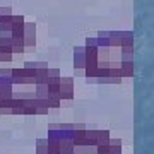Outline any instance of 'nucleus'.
<instances>
[{
	"label": "nucleus",
	"mask_w": 154,
	"mask_h": 154,
	"mask_svg": "<svg viewBox=\"0 0 154 154\" xmlns=\"http://www.w3.org/2000/svg\"><path fill=\"white\" fill-rule=\"evenodd\" d=\"M74 79L72 77H60V99L62 101H72L74 99Z\"/></svg>",
	"instance_id": "nucleus-1"
},
{
	"label": "nucleus",
	"mask_w": 154,
	"mask_h": 154,
	"mask_svg": "<svg viewBox=\"0 0 154 154\" xmlns=\"http://www.w3.org/2000/svg\"><path fill=\"white\" fill-rule=\"evenodd\" d=\"M24 46H26V51L36 46V24L34 22H24Z\"/></svg>",
	"instance_id": "nucleus-2"
},
{
	"label": "nucleus",
	"mask_w": 154,
	"mask_h": 154,
	"mask_svg": "<svg viewBox=\"0 0 154 154\" xmlns=\"http://www.w3.org/2000/svg\"><path fill=\"white\" fill-rule=\"evenodd\" d=\"M96 139H98V130H96V128H91V130H88V128H86V139H84L82 146L94 147V146H96Z\"/></svg>",
	"instance_id": "nucleus-3"
},
{
	"label": "nucleus",
	"mask_w": 154,
	"mask_h": 154,
	"mask_svg": "<svg viewBox=\"0 0 154 154\" xmlns=\"http://www.w3.org/2000/svg\"><path fill=\"white\" fill-rule=\"evenodd\" d=\"M120 69H122V77L123 79H132L134 77V60L132 62H122Z\"/></svg>",
	"instance_id": "nucleus-4"
},
{
	"label": "nucleus",
	"mask_w": 154,
	"mask_h": 154,
	"mask_svg": "<svg viewBox=\"0 0 154 154\" xmlns=\"http://www.w3.org/2000/svg\"><path fill=\"white\" fill-rule=\"evenodd\" d=\"M60 154H74L72 139H60Z\"/></svg>",
	"instance_id": "nucleus-5"
},
{
	"label": "nucleus",
	"mask_w": 154,
	"mask_h": 154,
	"mask_svg": "<svg viewBox=\"0 0 154 154\" xmlns=\"http://www.w3.org/2000/svg\"><path fill=\"white\" fill-rule=\"evenodd\" d=\"M34 96L36 98H48V84H34Z\"/></svg>",
	"instance_id": "nucleus-6"
},
{
	"label": "nucleus",
	"mask_w": 154,
	"mask_h": 154,
	"mask_svg": "<svg viewBox=\"0 0 154 154\" xmlns=\"http://www.w3.org/2000/svg\"><path fill=\"white\" fill-rule=\"evenodd\" d=\"M84 139H86V128L74 130V135H72V142H74V146H82Z\"/></svg>",
	"instance_id": "nucleus-7"
},
{
	"label": "nucleus",
	"mask_w": 154,
	"mask_h": 154,
	"mask_svg": "<svg viewBox=\"0 0 154 154\" xmlns=\"http://www.w3.org/2000/svg\"><path fill=\"white\" fill-rule=\"evenodd\" d=\"M48 69H36V75H34V84H45L46 79H48V74H46Z\"/></svg>",
	"instance_id": "nucleus-8"
},
{
	"label": "nucleus",
	"mask_w": 154,
	"mask_h": 154,
	"mask_svg": "<svg viewBox=\"0 0 154 154\" xmlns=\"http://www.w3.org/2000/svg\"><path fill=\"white\" fill-rule=\"evenodd\" d=\"M110 142V130H98V139H96V146H103V144Z\"/></svg>",
	"instance_id": "nucleus-9"
},
{
	"label": "nucleus",
	"mask_w": 154,
	"mask_h": 154,
	"mask_svg": "<svg viewBox=\"0 0 154 154\" xmlns=\"http://www.w3.org/2000/svg\"><path fill=\"white\" fill-rule=\"evenodd\" d=\"M96 154H110V144L96 146Z\"/></svg>",
	"instance_id": "nucleus-10"
},
{
	"label": "nucleus",
	"mask_w": 154,
	"mask_h": 154,
	"mask_svg": "<svg viewBox=\"0 0 154 154\" xmlns=\"http://www.w3.org/2000/svg\"><path fill=\"white\" fill-rule=\"evenodd\" d=\"M0 77H5V79H11V77H12V69H7V67H4V69H0Z\"/></svg>",
	"instance_id": "nucleus-11"
},
{
	"label": "nucleus",
	"mask_w": 154,
	"mask_h": 154,
	"mask_svg": "<svg viewBox=\"0 0 154 154\" xmlns=\"http://www.w3.org/2000/svg\"><path fill=\"white\" fill-rule=\"evenodd\" d=\"M22 115H36V108L34 106H24V111H22Z\"/></svg>",
	"instance_id": "nucleus-12"
},
{
	"label": "nucleus",
	"mask_w": 154,
	"mask_h": 154,
	"mask_svg": "<svg viewBox=\"0 0 154 154\" xmlns=\"http://www.w3.org/2000/svg\"><path fill=\"white\" fill-rule=\"evenodd\" d=\"M46 74H48V77H60V70L58 69H51V67H48Z\"/></svg>",
	"instance_id": "nucleus-13"
},
{
	"label": "nucleus",
	"mask_w": 154,
	"mask_h": 154,
	"mask_svg": "<svg viewBox=\"0 0 154 154\" xmlns=\"http://www.w3.org/2000/svg\"><path fill=\"white\" fill-rule=\"evenodd\" d=\"M48 110L50 108H46V106H36V115H46Z\"/></svg>",
	"instance_id": "nucleus-14"
},
{
	"label": "nucleus",
	"mask_w": 154,
	"mask_h": 154,
	"mask_svg": "<svg viewBox=\"0 0 154 154\" xmlns=\"http://www.w3.org/2000/svg\"><path fill=\"white\" fill-rule=\"evenodd\" d=\"M86 46H98L96 38H88V39H86Z\"/></svg>",
	"instance_id": "nucleus-15"
},
{
	"label": "nucleus",
	"mask_w": 154,
	"mask_h": 154,
	"mask_svg": "<svg viewBox=\"0 0 154 154\" xmlns=\"http://www.w3.org/2000/svg\"><path fill=\"white\" fill-rule=\"evenodd\" d=\"M22 111H24V106H16L12 108V115H22Z\"/></svg>",
	"instance_id": "nucleus-16"
},
{
	"label": "nucleus",
	"mask_w": 154,
	"mask_h": 154,
	"mask_svg": "<svg viewBox=\"0 0 154 154\" xmlns=\"http://www.w3.org/2000/svg\"><path fill=\"white\" fill-rule=\"evenodd\" d=\"M0 14H14L12 7H0Z\"/></svg>",
	"instance_id": "nucleus-17"
},
{
	"label": "nucleus",
	"mask_w": 154,
	"mask_h": 154,
	"mask_svg": "<svg viewBox=\"0 0 154 154\" xmlns=\"http://www.w3.org/2000/svg\"><path fill=\"white\" fill-rule=\"evenodd\" d=\"M110 146H122V139H111L110 137Z\"/></svg>",
	"instance_id": "nucleus-18"
},
{
	"label": "nucleus",
	"mask_w": 154,
	"mask_h": 154,
	"mask_svg": "<svg viewBox=\"0 0 154 154\" xmlns=\"http://www.w3.org/2000/svg\"><path fill=\"white\" fill-rule=\"evenodd\" d=\"M0 115H12V108H0Z\"/></svg>",
	"instance_id": "nucleus-19"
},
{
	"label": "nucleus",
	"mask_w": 154,
	"mask_h": 154,
	"mask_svg": "<svg viewBox=\"0 0 154 154\" xmlns=\"http://www.w3.org/2000/svg\"><path fill=\"white\" fill-rule=\"evenodd\" d=\"M72 128L74 130H81V128H86V125L84 123H72Z\"/></svg>",
	"instance_id": "nucleus-20"
}]
</instances>
